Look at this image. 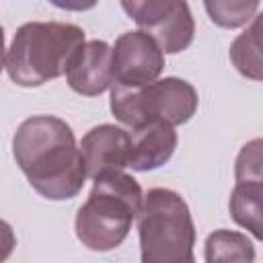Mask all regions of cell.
<instances>
[{
	"label": "cell",
	"instance_id": "7a4b0ae2",
	"mask_svg": "<svg viewBox=\"0 0 263 263\" xmlns=\"http://www.w3.org/2000/svg\"><path fill=\"white\" fill-rule=\"evenodd\" d=\"M84 31L72 23L31 21L16 29L4 68L18 86L33 88L66 74L84 43Z\"/></svg>",
	"mask_w": 263,
	"mask_h": 263
},
{
	"label": "cell",
	"instance_id": "5b68a950",
	"mask_svg": "<svg viewBox=\"0 0 263 263\" xmlns=\"http://www.w3.org/2000/svg\"><path fill=\"white\" fill-rule=\"evenodd\" d=\"M111 113L127 129L140 127L146 121L162 119L171 125L187 123L199 107L195 86L183 78H156L142 86H123L111 82Z\"/></svg>",
	"mask_w": 263,
	"mask_h": 263
},
{
	"label": "cell",
	"instance_id": "ac0fdd59",
	"mask_svg": "<svg viewBox=\"0 0 263 263\" xmlns=\"http://www.w3.org/2000/svg\"><path fill=\"white\" fill-rule=\"evenodd\" d=\"M4 60H6V47H4V29L0 27V72L4 70Z\"/></svg>",
	"mask_w": 263,
	"mask_h": 263
},
{
	"label": "cell",
	"instance_id": "9a60e30c",
	"mask_svg": "<svg viewBox=\"0 0 263 263\" xmlns=\"http://www.w3.org/2000/svg\"><path fill=\"white\" fill-rule=\"evenodd\" d=\"M261 138L247 142L234 162V177L236 181H263L261 171Z\"/></svg>",
	"mask_w": 263,
	"mask_h": 263
},
{
	"label": "cell",
	"instance_id": "277c9868",
	"mask_svg": "<svg viewBox=\"0 0 263 263\" xmlns=\"http://www.w3.org/2000/svg\"><path fill=\"white\" fill-rule=\"evenodd\" d=\"M136 220L144 263H193L195 224L181 193L166 187L150 189Z\"/></svg>",
	"mask_w": 263,
	"mask_h": 263
},
{
	"label": "cell",
	"instance_id": "ba28073f",
	"mask_svg": "<svg viewBox=\"0 0 263 263\" xmlns=\"http://www.w3.org/2000/svg\"><path fill=\"white\" fill-rule=\"evenodd\" d=\"M78 148L84 160L86 177L95 181L127 166L129 132L115 123H101L82 136Z\"/></svg>",
	"mask_w": 263,
	"mask_h": 263
},
{
	"label": "cell",
	"instance_id": "3957f363",
	"mask_svg": "<svg viewBox=\"0 0 263 263\" xmlns=\"http://www.w3.org/2000/svg\"><path fill=\"white\" fill-rule=\"evenodd\" d=\"M142 197L140 183L123 171L95 179L74 218L76 238L88 251L107 253L117 249L132 230Z\"/></svg>",
	"mask_w": 263,
	"mask_h": 263
},
{
	"label": "cell",
	"instance_id": "8992f818",
	"mask_svg": "<svg viewBox=\"0 0 263 263\" xmlns=\"http://www.w3.org/2000/svg\"><path fill=\"white\" fill-rule=\"evenodd\" d=\"M123 12L148 33L162 53L185 51L195 37V21L187 0H119Z\"/></svg>",
	"mask_w": 263,
	"mask_h": 263
},
{
	"label": "cell",
	"instance_id": "52a82bcc",
	"mask_svg": "<svg viewBox=\"0 0 263 263\" xmlns=\"http://www.w3.org/2000/svg\"><path fill=\"white\" fill-rule=\"evenodd\" d=\"M164 53L158 43L144 31H125L111 47L113 82L123 86H142L160 76Z\"/></svg>",
	"mask_w": 263,
	"mask_h": 263
},
{
	"label": "cell",
	"instance_id": "5bb4252c",
	"mask_svg": "<svg viewBox=\"0 0 263 263\" xmlns=\"http://www.w3.org/2000/svg\"><path fill=\"white\" fill-rule=\"evenodd\" d=\"M261 0H203L210 21L222 29H238L253 21Z\"/></svg>",
	"mask_w": 263,
	"mask_h": 263
},
{
	"label": "cell",
	"instance_id": "7c38bea8",
	"mask_svg": "<svg viewBox=\"0 0 263 263\" xmlns=\"http://www.w3.org/2000/svg\"><path fill=\"white\" fill-rule=\"evenodd\" d=\"M230 62L234 68L255 82L263 78V62H261V14H255L251 25L234 37L228 49Z\"/></svg>",
	"mask_w": 263,
	"mask_h": 263
},
{
	"label": "cell",
	"instance_id": "2e32d148",
	"mask_svg": "<svg viewBox=\"0 0 263 263\" xmlns=\"http://www.w3.org/2000/svg\"><path fill=\"white\" fill-rule=\"evenodd\" d=\"M16 247V234L12 226L0 218V261H6Z\"/></svg>",
	"mask_w": 263,
	"mask_h": 263
},
{
	"label": "cell",
	"instance_id": "8fae6325",
	"mask_svg": "<svg viewBox=\"0 0 263 263\" xmlns=\"http://www.w3.org/2000/svg\"><path fill=\"white\" fill-rule=\"evenodd\" d=\"M228 210L232 220L257 240L263 238V181H236Z\"/></svg>",
	"mask_w": 263,
	"mask_h": 263
},
{
	"label": "cell",
	"instance_id": "30bf717a",
	"mask_svg": "<svg viewBox=\"0 0 263 263\" xmlns=\"http://www.w3.org/2000/svg\"><path fill=\"white\" fill-rule=\"evenodd\" d=\"M129 132V156L127 166L138 173H148L160 168L171 160L177 148L175 125L162 119H152Z\"/></svg>",
	"mask_w": 263,
	"mask_h": 263
},
{
	"label": "cell",
	"instance_id": "e0dca14e",
	"mask_svg": "<svg viewBox=\"0 0 263 263\" xmlns=\"http://www.w3.org/2000/svg\"><path fill=\"white\" fill-rule=\"evenodd\" d=\"M49 4L62 10H70V12H84V10L95 8L99 0H49Z\"/></svg>",
	"mask_w": 263,
	"mask_h": 263
},
{
	"label": "cell",
	"instance_id": "4fadbf2b",
	"mask_svg": "<svg viewBox=\"0 0 263 263\" xmlns=\"http://www.w3.org/2000/svg\"><path fill=\"white\" fill-rule=\"evenodd\" d=\"M203 259L208 263L218 261H240V263H253L255 261V245L247 238V234L236 230H214L208 234L203 245Z\"/></svg>",
	"mask_w": 263,
	"mask_h": 263
},
{
	"label": "cell",
	"instance_id": "9c48e42d",
	"mask_svg": "<svg viewBox=\"0 0 263 263\" xmlns=\"http://www.w3.org/2000/svg\"><path fill=\"white\" fill-rule=\"evenodd\" d=\"M66 80L82 97H97L109 90L113 82L111 45L103 39L84 41L66 70Z\"/></svg>",
	"mask_w": 263,
	"mask_h": 263
},
{
	"label": "cell",
	"instance_id": "6da1fadb",
	"mask_svg": "<svg viewBox=\"0 0 263 263\" xmlns=\"http://www.w3.org/2000/svg\"><path fill=\"white\" fill-rule=\"evenodd\" d=\"M12 156L45 199H72L84 187L86 168L74 132L55 115L27 117L12 136Z\"/></svg>",
	"mask_w": 263,
	"mask_h": 263
}]
</instances>
